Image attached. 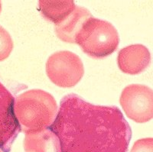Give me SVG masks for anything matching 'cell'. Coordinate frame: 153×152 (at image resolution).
Instances as JSON below:
<instances>
[{"mask_svg":"<svg viewBox=\"0 0 153 152\" xmlns=\"http://www.w3.org/2000/svg\"><path fill=\"white\" fill-rule=\"evenodd\" d=\"M21 126L15 113V99L0 83V149L9 152Z\"/></svg>","mask_w":153,"mask_h":152,"instance_id":"obj_6","label":"cell"},{"mask_svg":"<svg viewBox=\"0 0 153 152\" xmlns=\"http://www.w3.org/2000/svg\"><path fill=\"white\" fill-rule=\"evenodd\" d=\"M74 42L80 45L87 55L102 58L117 49L119 36L110 23L90 16L76 33Z\"/></svg>","mask_w":153,"mask_h":152,"instance_id":"obj_3","label":"cell"},{"mask_svg":"<svg viewBox=\"0 0 153 152\" xmlns=\"http://www.w3.org/2000/svg\"><path fill=\"white\" fill-rule=\"evenodd\" d=\"M1 9H2V6H1V2H0V12H1Z\"/></svg>","mask_w":153,"mask_h":152,"instance_id":"obj_11","label":"cell"},{"mask_svg":"<svg viewBox=\"0 0 153 152\" xmlns=\"http://www.w3.org/2000/svg\"><path fill=\"white\" fill-rule=\"evenodd\" d=\"M0 152H1V151H0Z\"/></svg>","mask_w":153,"mask_h":152,"instance_id":"obj_12","label":"cell"},{"mask_svg":"<svg viewBox=\"0 0 153 152\" xmlns=\"http://www.w3.org/2000/svg\"><path fill=\"white\" fill-rule=\"evenodd\" d=\"M151 64V54L143 44H133L123 49L119 53V67L128 74H139Z\"/></svg>","mask_w":153,"mask_h":152,"instance_id":"obj_7","label":"cell"},{"mask_svg":"<svg viewBox=\"0 0 153 152\" xmlns=\"http://www.w3.org/2000/svg\"><path fill=\"white\" fill-rule=\"evenodd\" d=\"M25 152H61L59 141L48 128L25 133Z\"/></svg>","mask_w":153,"mask_h":152,"instance_id":"obj_8","label":"cell"},{"mask_svg":"<svg viewBox=\"0 0 153 152\" xmlns=\"http://www.w3.org/2000/svg\"><path fill=\"white\" fill-rule=\"evenodd\" d=\"M52 96L42 90H29L15 101V113L23 131H42L52 125L57 114Z\"/></svg>","mask_w":153,"mask_h":152,"instance_id":"obj_2","label":"cell"},{"mask_svg":"<svg viewBox=\"0 0 153 152\" xmlns=\"http://www.w3.org/2000/svg\"><path fill=\"white\" fill-rule=\"evenodd\" d=\"M130 152H153V138H142L136 141Z\"/></svg>","mask_w":153,"mask_h":152,"instance_id":"obj_10","label":"cell"},{"mask_svg":"<svg viewBox=\"0 0 153 152\" xmlns=\"http://www.w3.org/2000/svg\"><path fill=\"white\" fill-rule=\"evenodd\" d=\"M46 70L50 80L57 86L71 87L81 79L84 66L75 54L61 51L51 56L46 64Z\"/></svg>","mask_w":153,"mask_h":152,"instance_id":"obj_4","label":"cell"},{"mask_svg":"<svg viewBox=\"0 0 153 152\" xmlns=\"http://www.w3.org/2000/svg\"><path fill=\"white\" fill-rule=\"evenodd\" d=\"M61 152H127L132 130L116 106L95 105L76 94L62 99L48 128Z\"/></svg>","mask_w":153,"mask_h":152,"instance_id":"obj_1","label":"cell"},{"mask_svg":"<svg viewBox=\"0 0 153 152\" xmlns=\"http://www.w3.org/2000/svg\"><path fill=\"white\" fill-rule=\"evenodd\" d=\"M120 103L126 116L138 123L153 119V90L147 86L132 84L126 87Z\"/></svg>","mask_w":153,"mask_h":152,"instance_id":"obj_5","label":"cell"},{"mask_svg":"<svg viewBox=\"0 0 153 152\" xmlns=\"http://www.w3.org/2000/svg\"><path fill=\"white\" fill-rule=\"evenodd\" d=\"M13 49V42L6 30L0 25V61H4L10 55Z\"/></svg>","mask_w":153,"mask_h":152,"instance_id":"obj_9","label":"cell"}]
</instances>
